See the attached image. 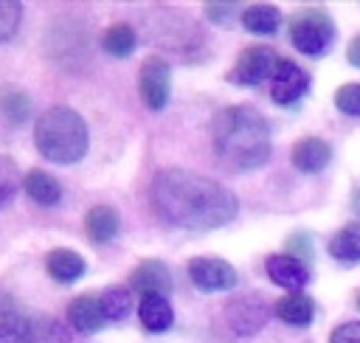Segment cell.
I'll list each match as a JSON object with an SVG mask.
<instances>
[{
  "mask_svg": "<svg viewBox=\"0 0 360 343\" xmlns=\"http://www.w3.org/2000/svg\"><path fill=\"white\" fill-rule=\"evenodd\" d=\"M152 208L174 228L211 231L236 216L233 194L194 172L166 169L152 180Z\"/></svg>",
  "mask_w": 360,
  "mask_h": 343,
  "instance_id": "obj_1",
  "label": "cell"
},
{
  "mask_svg": "<svg viewBox=\"0 0 360 343\" xmlns=\"http://www.w3.org/2000/svg\"><path fill=\"white\" fill-rule=\"evenodd\" d=\"M214 152L236 169H259L270 157V127L245 104L225 107L214 118Z\"/></svg>",
  "mask_w": 360,
  "mask_h": 343,
  "instance_id": "obj_2",
  "label": "cell"
},
{
  "mask_svg": "<svg viewBox=\"0 0 360 343\" xmlns=\"http://www.w3.org/2000/svg\"><path fill=\"white\" fill-rule=\"evenodd\" d=\"M34 143L53 163H76L87 152V124L70 107H51L37 118Z\"/></svg>",
  "mask_w": 360,
  "mask_h": 343,
  "instance_id": "obj_3",
  "label": "cell"
},
{
  "mask_svg": "<svg viewBox=\"0 0 360 343\" xmlns=\"http://www.w3.org/2000/svg\"><path fill=\"white\" fill-rule=\"evenodd\" d=\"M335 37V25L323 8H301L290 22V39L301 53H321Z\"/></svg>",
  "mask_w": 360,
  "mask_h": 343,
  "instance_id": "obj_4",
  "label": "cell"
},
{
  "mask_svg": "<svg viewBox=\"0 0 360 343\" xmlns=\"http://www.w3.org/2000/svg\"><path fill=\"white\" fill-rule=\"evenodd\" d=\"M278 59L281 56L273 48H267V45H250V48H245L239 53L231 79L239 82V84H262V82L273 79V73L278 67Z\"/></svg>",
  "mask_w": 360,
  "mask_h": 343,
  "instance_id": "obj_5",
  "label": "cell"
},
{
  "mask_svg": "<svg viewBox=\"0 0 360 343\" xmlns=\"http://www.w3.org/2000/svg\"><path fill=\"white\" fill-rule=\"evenodd\" d=\"M169 84H172L169 65L158 56H149L141 65V73H138V90H141L143 104L149 110H163L166 101H169Z\"/></svg>",
  "mask_w": 360,
  "mask_h": 343,
  "instance_id": "obj_6",
  "label": "cell"
},
{
  "mask_svg": "<svg viewBox=\"0 0 360 343\" xmlns=\"http://www.w3.org/2000/svg\"><path fill=\"white\" fill-rule=\"evenodd\" d=\"M188 278L202 292H219V290H231L236 284V270L225 259L197 256L188 261Z\"/></svg>",
  "mask_w": 360,
  "mask_h": 343,
  "instance_id": "obj_7",
  "label": "cell"
},
{
  "mask_svg": "<svg viewBox=\"0 0 360 343\" xmlns=\"http://www.w3.org/2000/svg\"><path fill=\"white\" fill-rule=\"evenodd\" d=\"M309 76L290 59H278V67L270 79V96L276 104H292L307 93Z\"/></svg>",
  "mask_w": 360,
  "mask_h": 343,
  "instance_id": "obj_8",
  "label": "cell"
},
{
  "mask_svg": "<svg viewBox=\"0 0 360 343\" xmlns=\"http://www.w3.org/2000/svg\"><path fill=\"white\" fill-rule=\"evenodd\" d=\"M129 287L135 292H141V298L143 295H166L172 290V276H169V270H166L163 261L146 259V261H141L129 273Z\"/></svg>",
  "mask_w": 360,
  "mask_h": 343,
  "instance_id": "obj_9",
  "label": "cell"
},
{
  "mask_svg": "<svg viewBox=\"0 0 360 343\" xmlns=\"http://www.w3.org/2000/svg\"><path fill=\"white\" fill-rule=\"evenodd\" d=\"M68 321L76 332H98L107 323V315L101 309V298L98 295H79L68 304Z\"/></svg>",
  "mask_w": 360,
  "mask_h": 343,
  "instance_id": "obj_10",
  "label": "cell"
},
{
  "mask_svg": "<svg viewBox=\"0 0 360 343\" xmlns=\"http://www.w3.org/2000/svg\"><path fill=\"white\" fill-rule=\"evenodd\" d=\"M267 276L278 284V287H287L290 292H298L307 281H309V273H307V264L295 256H270L267 259Z\"/></svg>",
  "mask_w": 360,
  "mask_h": 343,
  "instance_id": "obj_11",
  "label": "cell"
},
{
  "mask_svg": "<svg viewBox=\"0 0 360 343\" xmlns=\"http://www.w3.org/2000/svg\"><path fill=\"white\" fill-rule=\"evenodd\" d=\"M17 340H22V343H68V329L53 318L31 315L22 321Z\"/></svg>",
  "mask_w": 360,
  "mask_h": 343,
  "instance_id": "obj_12",
  "label": "cell"
},
{
  "mask_svg": "<svg viewBox=\"0 0 360 343\" xmlns=\"http://www.w3.org/2000/svg\"><path fill=\"white\" fill-rule=\"evenodd\" d=\"M332 157V149L321 138H301L292 146V166L301 172H321Z\"/></svg>",
  "mask_w": 360,
  "mask_h": 343,
  "instance_id": "obj_13",
  "label": "cell"
},
{
  "mask_svg": "<svg viewBox=\"0 0 360 343\" xmlns=\"http://www.w3.org/2000/svg\"><path fill=\"white\" fill-rule=\"evenodd\" d=\"M45 270L51 273V278H56L62 284H70V281H76L84 273V259L76 250L56 247V250H51L45 256Z\"/></svg>",
  "mask_w": 360,
  "mask_h": 343,
  "instance_id": "obj_14",
  "label": "cell"
},
{
  "mask_svg": "<svg viewBox=\"0 0 360 343\" xmlns=\"http://www.w3.org/2000/svg\"><path fill=\"white\" fill-rule=\"evenodd\" d=\"M276 315L290 326H307L315 315V304L304 292H287L284 298L276 301Z\"/></svg>",
  "mask_w": 360,
  "mask_h": 343,
  "instance_id": "obj_15",
  "label": "cell"
},
{
  "mask_svg": "<svg viewBox=\"0 0 360 343\" xmlns=\"http://www.w3.org/2000/svg\"><path fill=\"white\" fill-rule=\"evenodd\" d=\"M22 188H25V194H28L34 202H39V205H56L59 197H62L59 183H56L48 172H42V169H31V172L22 177Z\"/></svg>",
  "mask_w": 360,
  "mask_h": 343,
  "instance_id": "obj_16",
  "label": "cell"
},
{
  "mask_svg": "<svg viewBox=\"0 0 360 343\" xmlns=\"http://www.w3.org/2000/svg\"><path fill=\"white\" fill-rule=\"evenodd\" d=\"M138 318L149 332H163L172 326V306L166 295H143L138 304Z\"/></svg>",
  "mask_w": 360,
  "mask_h": 343,
  "instance_id": "obj_17",
  "label": "cell"
},
{
  "mask_svg": "<svg viewBox=\"0 0 360 343\" xmlns=\"http://www.w3.org/2000/svg\"><path fill=\"white\" fill-rule=\"evenodd\" d=\"M84 231L93 242H107L118 231V211L110 205H96L84 216Z\"/></svg>",
  "mask_w": 360,
  "mask_h": 343,
  "instance_id": "obj_18",
  "label": "cell"
},
{
  "mask_svg": "<svg viewBox=\"0 0 360 343\" xmlns=\"http://www.w3.org/2000/svg\"><path fill=\"white\" fill-rule=\"evenodd\" d=\"M329 253H332L338 261H360V222L343 225V228L332 236Z\"/></svg>",
  "mask_w": 360,
  "mask_h": 343,
  "instance_id": "obj_19",
  "label": "cell"
},
{
  "mask_svg": "<svg viewBox=\"0 0 360 343\" xmlns=\"http://www.w3.org/2000/svg\"><path fill=\"white\" fill-rule=\"evenodd\" d=\"M278 20H281L278 8L276 6H262V3L245 8V14H242V25L253 34H273L278 28Z\"/></svg>",
  "mask_w": 360,
  "mask_h": 343,
  "instance_id": "obj_20",
  "label": "cell"
},
{
  "mask_svg": "<svg viewBox=\"0 0 360 343\" xmlns=\"http://www.w3.org/2000/svg\"><path fill=\"white\" fill-rule=\"evenodd\" d=\"M104 51L112 53V56H129L135 51V31L127 25V22H118V25H110L104 31Z\"/></svg>",
  "mask_w": 360,
  "mask_h": 343,
  "instance_id": "obj_21",
  "label": "cell"
},
{
  "mask_svg": "<svg viewBox=\"0 0 360 343\" xmlns=\"http://www.w3.org/2000/svg\"><path fill=\"white\" fill-rule=\"evenodd\" d=\"M98 298H101V309H104L107 321H118L129 312V290H124V287H107Z\"/></svg>",
  "mask_w": 360,
  "mask_h": 343,
  "instance_id": "obj_22",
  "label": "cell"
},
{
  "mask_svg": "<svg viewBox=\"0 0 360 343\" xmlns=\"http://www.w3.org/2000/svg\"><path fill=\"white\" fill-rule=\"evenodd\" d=\"M3 110L14 124H22L28 118V112H31V101H28V96L22 90H8L3 96Z\"/></svg>",
  "mask_w": 360,
  "mask_h": 343,
  "instance_id": "obj_23",
  "label": "cell"
},
{
  "mask_svg": "<svg viewBox=\"0 0 360 343\" xmlns=\"http://www.w3.org/2000/svg\"><path fill=\"white\" fill-rule=\"evenodd\" d=\"M335 104H338V110L346 112V115H360V84L349 82V84L338 87Z\"/></svg>",
  "mask_w": 360,
  "mask_h": 343,
  "instance_id": "obj_24",
  "label": "cell"
},
{
  "mask_svg": "<svg viewBox=\"0 0 360 343\" xmlns=\"http://www.w3.org/2000/svg\"><path fill=\"white\" fill-rule=\"evenodd\" d=\"M17 22H20V6L11 3V0H3L0 3V37L3 39H11Z\"/></svg>",
  "mask_w": 360,
  "mask_h": 343,
  "instance_id": "obj_25",
  "label": "cell"
},
{
  "mask_svg": "<svg viewBox=\"0 0 360 343\" xmlns=\"http://www.w3.org/2000/svg\"><path fill=\"white\" fill-rule=\"evenodd\" d=\"M329 343H360V321H349V323H340Z\"/></svg>",
  "mask_w": 360,
  "mask_h": 343,
  "instance_id": "obj_26",
  "label": "cell"
},
{
  "mask_svg": "<svg viewBox=\"0 0 360 343\" xmlns=\"http://www.w3.org/2000/svg\"><path fill=\"white\" fill-rule=\"evenodd\" d=\"M346 56H349V62L354 65V67H360V34L349 42V48H346Z\"/></svg>",
  "mask_w": 360,
  "mask_h": 343,
  "instance_id": "obj_27",
  "label": "cell"
},
{
  "mask_svg": "<svg viewBox=\"0 0 360 343\" xmlns=\"http://www.w3.org/2000/svg\"><path fill=\"white\" fill-rule=\"evenodd\" d=\"M357 304H360V295H357Z\"/></svg>",
  "mask_w": 360,
  "mask_h": 343,
  "instance_id": "obj_28",
  "label": "cell"
}]
</instances>
